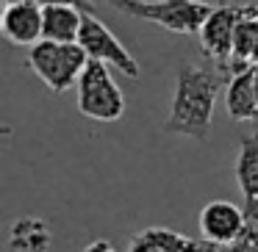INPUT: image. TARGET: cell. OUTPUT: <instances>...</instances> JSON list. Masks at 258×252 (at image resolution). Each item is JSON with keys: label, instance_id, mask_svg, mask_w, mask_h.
I'll return each mask as SVG.
<instances>
[{"label": "cell", "instance_id": "cell-1", "mask_svg": "<svg viewBox=\"0 0 258 252\" xmlns=\"http://www.w3.org/2000/svg\"><path fill=\"white\" fill-rule=\"evenodd\" d=\"M228 75L219 69H206L200 64L183 61L175 78V97L167 117V133L206 141L211 133L214 106L222 89H228Z\"/></svg>", "mask_w": 258, "mask_h": 252}, {"label": "cell", "instance_id": "cell-2", "mask_svg": "<svg viewBox=\"0 0 258 252\" xmlns=\"http://www.w3.org/2000/svg\"><path fill=\"white\" fill-rule=\"evenodd\" d=\"M111 6L119 14L161 25L169 34H200L214 12V3L195 0H119Z\"/></svg>", "mask_w": 258, "mask_h": 252}, {"label": "cell", "instance_id": "cell-3", "mask_svg": "<svg viewBox=\"0 0 258 252\" xmlns=\"http://www.w3.org/2000/svg\"><path fill=\"white\" fill-rule=\"evenodd\" d=\"M28 69L56 95H64L70 86H78L84 75L89 56L81 45H58V42H45L34 45L25 58Z\"/></svg>", "mask_w": 258, "mask_h": 252}, {"label": "cell", "instance_id": "cell-4", "mask_svg": "<svg viewBox=\"0 0 258 252\" xmlns=\"http://www.w3.org/2000/svg\"><path fill=\"white\" fill-rule=\"evenodd\" d=\"M78 111L97 122H117L125 111V97L111 69L97 61H89L78 80Z\"/></svg>", "mask_w": 258, "mask_h": 252}, {"label": "cell", "instance_id": "cell-5", "mask_svg": "<svg viewBox=\"0 0 258 252\" xmlns=\"http://www.w3.org/2000/svg\"><path fill=\"white\" fill-rule=\"evenodd\" d=\"M78 6L84 12V25H81L78 45L84 47L89 61H97L103 67L117 69L125 78H139V64L131 56V50H125V45L111 34V28H106V23L86 3H78Z\"/></svg>", "mask_w": 258, "mask_h": 252}, {"label": "cell", "instance_id": "cell-6", "mask_svg": "<svg viewBox=\"0 0 258 252\" xmlns=\"http://www.w3.org/2000/svg\"><path fill=\"white\" fill-rule=\"evenodd\" d=\"M247 6H214L211 17L206 20L200 31L203 56L211 58L222 75H228L230 61H233V39Z\"/></svg>", "mask_w": 258, "mask_h": 252}, {"label": "cell", "instance_id": "cell-7", "mask_svg": "<svg viewBox=\"0 0 258 252\" xmlns=\"http://www.w3.org/2000/svg\"><path fill=\"white\" fill-rule=\"evenodd\" d=\"M200 230H203V238H206L208 244L225 249V246L236 244V241L244 235L247 216L239 205H233V202L214 200L200 211Z\"/></svg>", "mask_w": 258, "mask_h": 252}, {"label": "cell", "instance_id": "cell-8", "mask_svg": "<svg viewBox=\"0 0 258 252\" xmlns=\"http://www.w3.org/2000/svg\"><path fill=\"white\" fill-rule=\"evenodd\" d=\"M45 28V6L34 0L6 3L0 14V34L17 47H34L42 42Z\"/></svg>", "mask_w": 258, "mask_h": 252}, {"label": "cell", "instance_id": "cell-9", "mask_svg": "<svg viewBox=\"0 0 258 252\" xmlns=\"http://www.w3.org/2000/svg\"><path fill=\"white\" fill-rule=\"evenodd\" d=\"M128 252H222L219 246L208 244L206 238H191L169 227H145L131 238Z\"/></svg>", "mask_w": 258, "mask_h": 252}, {"label": "cell", "instance_id": "cell-10", "mask_svg": "<svg viewBox=\"0 0 258 252\" xmlns=\"http://www.w3.org/2000/svg\"><path fill=\"white\" fill-rule=\"evenodd\" d=\"M236 183L244 194V216L258 219V130L241 136L236 155Z\"/></svg>", "mask_w": 258, "mask_h": 252}, {"label": "cell", "instance_id": "cell-11", "mask_svg": "<svg viewBox=\"0 0 258 252\" xmlns=\"http://www.w3.org/2000/svg\"><path fill=\"white\" fill-rule=\"evenodd\" d=\"M84 12L78 3H45V28L42 39L58 45H78Z\"/></svg>", "mask_w": 258, "mask_h": 252}, {"label": "cell", "instance_id": "cell-12", "mask_svg": "<svg viewBox=\"0 0 258 252\" xmlns=\"http://www.w3.org/2000/svg\"><path fill=\"white\" fill-rule=\"evenodd\" d=\"M225 108H228L230 119L236 122H250L258 119V95H255V78H252V69L239 72L228 80V89H225Z\"/></svg>", "mask_w": 258, "mask_h": 252}, {"label": "cell", "instance_id": "cell-13", "mask_svg": "<svg viewBox=\"0 0 258 252\" xmlns=\"http://www.w3.org/2000/svg\"><path fill=\"white\" fill-rule=\"evenodd\" d=\"M53 244L50 224L36 216H23L9 230V249L12 252H47Z\"/></svg>", "mask_w": 258, "mask_h": 252}, {"label": "cell", "instance_id": "cell-14", "mask_svg": "<svg viewBox=\"0 0 258 252\" xmlns=\"http://www.w3.org/2000/svg\"><path fill=\"white\" fill-rule=\"evenodd\" d=\"M222 252H258V219H247V230L236 244L225 246Z\"/></svg>", "mask_w": 258, "mask_h": 252}, {"label": "cell", "instance_id": "cell-15", "mask_svg": "<svg viewBox=\"0 0 258 252\" xmlns=\"http://www.w3.org/2000/svg\"><path fill=\"white\" fill-rule=\"evenodd\" d=\"M84 252H117V246H114L111 241L97 238V241H92V244H86V246H84Z\"/></svg>", "mask_w": 258, "mask_h": 252}, {"label": "cell", "instance_id": "cell-16", "mask_svg": "<svg viewBox=\"0 0 258 252\" xmlns=\"http://www.w3.org/2000/svg\"><path fill=\"white\" fill-rule=\"evenodd\" d=\"M252 78H255V95H258V67H252Z\"/></svg>", "mask_w": 258, "mask_h": 252}]
</instances>
